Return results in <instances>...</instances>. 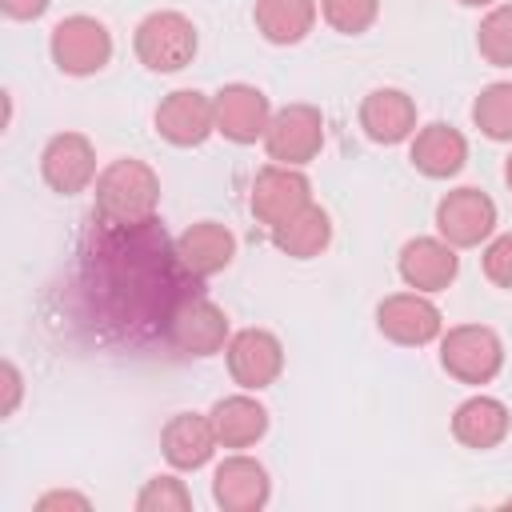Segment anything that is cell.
I'll return each mask as SVG.
<instances>
[{"mask_svg": "<svg viewBox=\"0 0 512 512\" xmlns=\"http://www.w3.org/2000/svg\"><path fill=\"white\" fill-rule=\"evenodd\" d=\"M248 204H252V216H256L260 224L276 228V224H284L288 216H296L300 208L312 204V184H308V176H304L300 168L268 164V168L256 172Z\"/></svg>", "mask_w": 512, "mask_h": 512, "instance_id": "cell-12", "label": "cell"}, {"mask_svg": "<svg viewBox=\"0 0 512 512\" xmlns=\"http://www.w3.org/2000/svg\"><path fill=\"white\" fill-rule=\"evenodd\" d=\"M48 52L64 76H92L112 60V32L96 16H64L48 36Z\"/></svg>", "mask_w": 512, "mask_h": 512, "instance_id": "cell-6", "label": "cell"}, {"mask_svg": "<svg viewBox=\"0 0 512 512\" xmlns=\"http://www.w3.org/2000/svg\"><path fill=\"white\" fill-rule=\"evenodd\" d=\"M176 256L196 280H208V276H216L232 264L236 236L216 220H196L176 236Z\"/></svg>", "mask_w": 512, "mask_h": 512, "instance_id": "cell-19", "label": "cell"}, {"mask_svg": "<svg viewBox=\"0 0 512 512\" xmlns=\"http://www.w3.org/2000/svg\"><path fill=\"white\" fill-rule=\"evenodd\" d=\"M460 4H468V8H488V4H496V0H460Z\"/></svg>", "mask_w": 512, "mask_h": 512, "instance_id": "cell-34", "label": "cell"}, {"mask_svg": "<svg viewBox=\"0 0 512 512\" xmlns=\"http://www.w3.org/2000/svg\"><path fill=\"white\" fill-rule=\"evenodd\" d=\"M320 16L340 36H360V32H368L376 24L380 0H320Z\"/></svg>", "mask_w": 512, "mask_h": 512, "instance_id": "cell-27", "label": "cell"}, {"mask_svg": "<svg viewBox=\"0 0 512 512\" xmlns=\"http://www.w3.org/2000/svg\"><path fill=\"white\" fill-rule=\"evenodd\" d=\"M4 392H8V400H4V416H12L16 404H20V372H16L12 360H4Z\"/></svg>", "mask_w": 512, "mask_h": 512, "instance_id": "cell-32", "label": "cell"}, {"mask_svg": "<svg viewBox=\"0 0 512 512\" xmlns=\"http://www.w3.org/2000/svg\"><path fill=\"white\" fill-rule=\"evenodd\" d=\"M476 48L492 68H512V4H492L476 28Z\"/></svg>", "mask_w": 512, "mask_h": 512, "instance_id": "cell-26", "label": "cell"}, {"mask_svg": "<svg viewBox=\"0 0 512 512\" xmlns=\"http://www.w3.org/2000/svg\"><path fill=\"white\" fill-rule=\"evenodd\" d=\"M360 128L376 144H400L416 132V100L400 88H372L360 100Z\"/></svg>", "mask_w": 512, "mask_h": 512, "instance_id": "cell-18", "label": "cell"}, {"mask_svg": "<svg viewBox=\"0 0 512 512\" xmlns=\"http://www.w3.org/2000/svg\"><path fill=\"white\" fill-rule=\"evenodd\" d=\"M436 232L452 248H480L496 232V200L480 188H452L436 204Z\"/></svg>", "mask_w": 512, "mask_h": 512, "instance_id": "cell-10", "label": "cell"}, {"mask_svg": "<svg viewBox=\"0 0 512 512\" xmlns=\"http://www.w3.org/2000/svg\"><path fill=\"white\" fill-rule=\"evenodd\" d=\"M484 276L496 284V288H512V232H500L484 244Z\"/></svg>", "mask_w": 512, "mask_h": 512, "instance_id": "cell-29", "label": "cell"}, {"mask_svg": "<svg viewBox=\"0 0 512 512\" xmlns=\"http://www.w3.org/2000/svg\"><path fill=\"white\" fill-rule=\"evenodd\" d=\"M216 444H220V440H216V428H212V420L200 416V412H176V416L164 424V432H160L164 460H168L172 468H180V472L204 468V464L212 460Z\"/></svg>", "mask_w": 512, "mask_h": 512, "instance_id": "cell-20", "label": "cell"}, {"mask_svg": "<svg viewBox=\"0 0 512 512\" xmlns=\"http://www.w3.org/2000/svg\"><path fill=\"white\" fill-rule=\"evenodd\" d=\"M224 360H228V376L244 392H260V388H272L280 380V372H284V344L268 328H240V332L228 336Z\"/></svg>", "mask_w": 512, "mask_h": 512, "instance_id": "cell-8", "label": "cell"}, {"mask_svg": "<svg viewBox=\"0 0 512 512\" xmlns=\"http://www.w3.org/2000/svg\"><path fill=\"white\" fill-rule=\"evenodd\" d=\"M36 508L40 512H48V508H88V496H80V492H44L36 500Z\"/></svg>", "mask_w": 512, "mask_h": 512, "instance_id": "cell-31", "label": "cell"}, {"mask_svg": "<svg viewBox=\"0 0 512 512\" xmlns=\"http://www.w3.org/2000/svg\"><path fill=\"white\" fill-rule=\"evenodd\" d=\"M272 496L268 468L252 456H224L212 472V500L224 512H260Z\"/></svg>", "mask_w": 512, "mask_h": 512, "instance_id": "cell-16", "label": "cell"}, {"mask_svg": "<svg viewBox=\"0 0 512 512\" xmlns=\"http://www.w3.org/2000/svg\"><path fill=\"white\" fill-rule=\"evenodd\" d=\"M316 0H256L252 20L268 44H300L316 28Z\"/></svg>", "mask_w": 512, "mask_h": 512, "instance_id": "cell-23", "label": "cell"}, {"mask_svg": "<svg viewBox=\"0 0 512 512\" xmlns=\"http://www.w3.org/2000/svg\"><path fill=\"white\" fill-rule=\"evenodd\" d=\"M328 240H332V216L320 204H308V208H300L296 216H288L284 224L272 228V244L292 260L320 256L328 248Z\"/></svg>", "mask_w": 512, "mask_h": 512, "instance_id": "cell-24", "label": "cell"}, {"mask_svg": "<svg viewBox=\"0 0 512 512\" xmlns=\"http://www.w3.org/2000/svg\"><path fill=\"white\" fill-rule=\"evenodd\" d=\"M208 420L216 428L220 448H252L268 432V408L256 396H248V392H236V396L216 400L212 412H208Z\"/></svg>", "mask_w": 512, "mask_h": 512, "instance_id": "cell-22", "label": "cell"}, {"mask_svg": "<svg viewBox=\"0 0 512 512\" xmlns=\"http://www.w3.org/2000/svg\"><path fill=\"white\" fill-rule=\"evenodd\" d=\"M84 268L88 296H96L120 328L156 324L164 336L172 312L196 296V276L180 264L156 216L140 224H104Z\"/></svg>", "mask_w": 512, "mask_h": 512, "instance_id": "cell-1", "label": "cell"}, {"mask_svg": "<svg viewBox=\"0 0 512 512\" xmlns=\"http://www.w3.org/2000/svg\"><path fill=\"white\" fill-rule=\"evenodd\" d=\"M40 176L52 192L76 196L84 192L100 172H96V148L84 132H56L44 152H40Z\"/></svg>", "mask_w": 512, "mask_h": 512, "instance_id": "cell-11", "label": "cell"}, {"mask_svg": "<svg viewBox=\"0 0 512 512\" xmlns=\"http://www.w3.org/2000/svg\"><path fill=\"white\" fill-rule=\"evenodd\" d=\"M132 48H136V60L148 72H180L196 56V24L184 12H172V8L148 12L136 24Z\"/></svg>", "mask_w": 512, "mask_h": 512, "instance_id": "cell-3", "label": "cell"}, {"mask_svg": "<svg viewBox=\"0 0 512 512\" xmlns=\"http://www.w3.org/2000/svg\"><path fill=\"white\" fill-rule=\"evenodd\" d=\"M156 132L176 144V148H196L216 132V112H212V96L196 92V88H176L160 100L156 108Z\"/></svg>", "mask_w": 512, "mask_h": 512, "instance_id": "cell-14", "label": "cell"}, {"mask_svg": "<svg viewBox=\"0 0 512 512\" xmlns=\"http://www.w3.org/2000/svg\"><path fill=\"white\" fill-rule=\"evenodd\" d=\"M472 124L488 140L512 144V80H496L480 88V96L472 100Z\"/></svg>", "mask_w": 512, "mask_h": 512, "instance_id": "cell-25", "label": "cell"}, {"mask_svg": "<svg viewBox=\"0 0 512 512\" xmlns=\"http://www.w3.org/2000/svg\"><path fill=\"white\" fill-rule=\"evenodd\" d=\"M0 4H4V16H12V20H36L48 12L52 0H0Z\"/></svg>", "mask_w": 512, "mask_h": 512, "instance_id": "cell-30", "label": "cell"}, {"mask_svg": "<svg viewBox=\"0 0 512 512\" xmlns=\"http://www.w3.org/2000/svg\"><path fill=\"white\" fill-rule=\"evenodd\" d=\"M212 112H216V132L232 144L264 140L268 120H272V104L256 84H224L212 96Z\"/></svg>", "mask_w": 512, "mask_h": 512, "instance_id": "cell-13", "label": "cell"}, {"mask_svg": "<svg viewBox=\"0 0 512 512\" xmlns=\"http://www.w3.org/2000/svg\"><path fill=\"white\" fill-rule=\"evenodd\" d=\"M228 312L220 308V304H212L208 296H188L176 312H172V320H168V328H164V340H168V348H176L180 356H196V360H204V356H216V352H224V344H228Z\"/></svg>", "mask_w": 512, "mask_h": 512, "instance_id": "cell-7", "label": "cell"}, {"mask_svg": "<svg viewBox=\"0 0 512 512\" xmlns=\"http://www.w3.org/2000/svg\"><path fill=\"white\" fill-rule=\"evenodd\" d=\"M508 428H512V412L496 396H468L452 412V436L472 452H488L504 444Z\"/></svg>", "mask_w": 512, "mask_h": 512, "instance_id": "cell-21", "label": "cell"}, {"mask_svg": "<svg viewBox=\"0 0 512 512\" xmlns=\"http://www.w3.org/2000/svg\"><path fill=\"white\" fill-rule=\"evenodd\" d=\"M324 148V116L312 104H284L272 112L268 132H264V152L272 164L304 168L320 156Z\"/></svg>", "mask_w": 512, "mask_h": 512, "instance_id": "cell-5", "label": "cell"}, {"mask_svg": "<svg viewBox=\"0 0 512 512\" xmlns=\"http://www.w3.org/2000/svg\"><path fill=\"white\" fill-rule=\"evenodd\" d=\"M396 272L412 292H444L460 272V256L444 236H416L400 248Z\"/></svg>", "mask_w": 512, "mask_h": 512, "instance_id": "cell-15", "label": "cell"}, {"mask_svg": "<svg viewBox=\"0 0 512 512\" xmlns=\"http://www.w3.org/2000/svg\"><path fill=\"white\" fill-rule=\"evenodd\" d=\"M376 328L384 340H392L400 348H424V344L440 340L444 316L428 300V292H392L376 304Z\"/></svg>", "mask_w": 512, "mask_h": 512, "instance_id": "cell-9", "label": "cell"}, {"mask_svg": "<svg viewBox=\"0 0 512 512\" xmlns=\"http://www.w3.org/2000/svg\"><path fill=\"white\" fill-rule=\"evenodd\" d=\"M160 208V176L136 156H120L96 176V216L100 224H140Z\"/></svg>", "mask_w": 512, "mask_h": 512, "instance_id": "cell-2", "label": "cell"}, {"mask_svg": "<svg viewBox=\"0 0 512 512\" xmlns=\"http://www.w3.org/2000/svg\"><path fill=\"white\" fill-rule=\"evenodd\" d=\"M440 364L460 384H488L504 368V344L488 324H456L440 332Z\"/></svg>", "mask_w": 512, "mask_h": 512, "instance_id": "cell-4", "label": "cell"}, {"mask_svg": "<svg viewBox=\"0 0 512 512\" xmlns=\"http://www.w3.org/2000/svg\"><path fill=\"white\" fill-rule=\"evenodd\" d=\"M136 508L140 512H188L192 508V492L180 476H152L140 492H136Z\"/></svg>", "mask_w": 512, "mask_h": 512, "instance_id": "cell-28", "label": "cell"}, {"mask_svg": "<svg viewBox=\"0 0 512 512\" xmlns=\"http://www.w3.org/2000/svg\"><path fill=\"white\" fill-rule=\"evenodd\" d=\"M504 184L512 188V152H508V160H504Z\"/></svg>", "mask_w": 512, "mask_h": 512, "instance_id": "cell-33", "label": "cell"}, {"mask_svg": "<svg viewBox=\"0 0 512 512\" xmlns=\"http://www.w3.org/2000/svg\"><path fill=\"white\" fill-rule=\"evenodd\" d=\"M408 160L428 180H448V176H456L468 164V140H464L460 128L436 120V124H424L420 132H412Z\"/></svg>", "mask_w": 512, "mask_h": 512, "instance_id": "cell-17", "label": "cell"}]
</instances>
